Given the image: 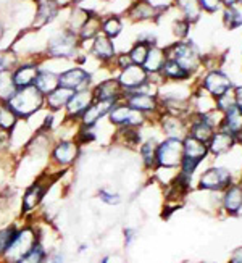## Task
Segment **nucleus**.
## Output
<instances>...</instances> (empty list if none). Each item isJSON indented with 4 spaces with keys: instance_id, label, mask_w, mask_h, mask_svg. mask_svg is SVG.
Listing matches in <instances>:
<instances>
[{
    "instance_id": "f257e3e1",
    "label": "nucleus",
    "mask_w": 242,
    "mask_h": 263,
    "mask_svg": "<svg viewBox=\"0 0 242 263\" xmlns=\"http://www.w3.org/2000/svg\"><path fill=\"white\" fill-rule=\"evenodd\" d=\"M166 53L168 59L176 60L192 76H197L203 68V55L195 47V44L188 39L176 41L166 45Z\"/></svg>"
},
{
    "instance_id": "f03ea898",
    "label": "nucleus",
    "mask_w": 242,
    "mask_h": 263,
    "mask_svg": "<svg viewBox=\"0 0 242 263\" xmlns=\"http://www.w3.org/2000/svg\"><path fill=\"white\" fill-rule=\"evenodd\" d=\"M7 104L16 113L18 118L28 120L45 105V96L36 86H29L25 89H18Z\"/></svg>"
},
{
    "instance_id": "7ed1b4c3",
    "label": "nucleus",
    "mask_w": 242,
    "mask_h": 263,
    "mask_svg": "<svg viewBox=\"0 0 242 263\" xmlns=\"http://www.w3.org/2000/svg\"><path fill=\"white\" fill-rule=\"evenodd\" d=\"M182 144H184V155H182V163L179 166V176L191 181L194 171L210 155L209 145L189 134L182 139Z\"/></svg>"
},
{
    "instance_id": "20e7f679",
    "label": "nucleus",
    "mask_w": 242,
    "mask_h": 263,
    "mask_svg": "<svg viewBox=\"0 0 242 263\" xmlns=\"http://www.w3.org/2000/svg\"><path fill=\"white\" fill-rule=\"evenodd\" d=\"M107 118L111 126L115 128H139L141 129L148 123H155L154 120L145 117L144 113L131 108L124 100L118 102V104L110 110Z\"/></svg>"
},
{
    "instance_id": "39448f33",
    "label": "nucleus",
    "mask_w": 242,
    "mask_h": 263,
    "mask_svg": "<svg viewBox=\"0 0 242 263\" xmlns=\"http://www.w3.org/2000/svg\"><path fill=\"white\" fill-rule=\"evenodd\" d=\"M184 155L182 139L178 137H165L158 142L157 148V168L165 170H179Z\"/></svg>"
},
{
    "instance_id": "423d86ee",
    "label": "nucleus",
    "mask_w": 242,
    "mask_h": 263,
    "mask_svg": "<svg viewBox=\"0 0 242 263\" xmlns=\"http://www.w3.org/2000/svg\"><path fill=\"white\" fill-rule=\"evenodd\" d=\"M199 84L202 89H205L212 97L218 99L236 87V84L233 83V79L229 74H226L221 68H215V70H207L203 74L199 76V81L195 83Z\"/></svg>"
},
{
    "instance_id": "0eeeda50",
    "label": "nucleus",
    "mask_w": 242,
    "mask_h": 263,
    "mask_svg": "<svg viewBox=\"0 0 242 263\" xmlns=\"http://www.w3.org/2000/svg\"><path fill=\"white\" fill-rule=\"evenodd\" d=\"M123 100L128 104L131 108L144 113L145 117L151 120H157L163 108H161L158 94L155 92H145V90H136V92H126Z\"/></svg>"
},
{
    "instance_id": "6e6552de",
    "label": "nucleus",
    "mask_w": 242,
    "mask_h": 263,
    "mask_svg": "<svg viewBox=\"0 0 242 263\" xmlns=\"http://www.w3.org/2000/svg\"><path fill=\"white\" fill-rule=\"evenodd\" d=\"M79 37L78 34L70 31V29H65L49 41L47 45V53L50 57H55V59H73L76 55L78 50V45H79Z\"/></svg>"
},
{
    "instance_id": "1a4fd4ad",
    "label": "nucleus",
    "mask_w": 242,
    "mask_h": 263,
    "mask_svg": "<svg viewBox=\"0 0 242 263\" xmlns=\"http://www.w3.org/2000/svg\"><path fill=\"white\" fill-rule=\"evenodd\" d=\"M155 124L165 137H178L184 139L189 134V118L175 115L170 111H161L155 120Z\"/></svg>"
},
{
    "instance_id": "9d476101",
    "label": "nucleus",
    "mask_w": 242,
    "mask_h": 263,
    "mask_svg": "<svg viewBox=\"0 0 242 263\" xmlns=\"http://www.w3.org/2000/svg\"><path fill=\"white\" fill-rule=\"evenodd\" d=\"M173 5H158L148 0H134L126 10V16L134 23H142V21H158L166 10Z\"/></svg>"
},
{
    "instance_id": "9b49d317",
    "label": "nucleus",
    "mask_w": 242,
    "mask_h": 263,
    "mask_svg": "<svg viewBox=\"0 0 242 263\" xmlns=\"http://www.w3.org/2000/svg\"><path fill=\"white\" fill-rule=\"evenodd\" d=\"M38 244V236L32 228H23L18 231L15 241L11 242L8 250L4 255V260L7 263H18L21 257H25L29 250Z\"/></svg>"
},
{
    "instance_id": "f8f14e48",
    "label": "nucleus",
    "mask_w": 242,
    "mask_h": 263,
    "mask_svg": "<svg viewBox=\"0 0 242 263\" xmlns=\"http://www.w3.org/2000/svg\"><path fill=\"white\" fill-rule=\"evenodd\" d=\"M233 182V173L228 168L210 166L200 175L199 187L203 191H225Z\"/></svg>"
},
{
    "instance_id": "ddd939ff",
    "label": "nucleus",
    "mask_w": 242,
    "mask_h": 263,
    "mask_svg": "<svg viewBox=\"0 0 242 263\" xmlns=\"http://www.w3.org/2000/svg\"><path fill=\"white\" fill-rule=\"evenodd\" d=\"M94 100H96V97H94V90H92V87L76 90L65 108V118L70 121L79 123L81 117H83L84 111L94 104Z\"/></svg>"
},
{
    "instance_id": "4468645a",
    "label": "nucleus",
    "mask_w": 242,
    "mask_h": 263,
    "mask_svg": "<svg viewBox=\"0 0 242 263\" xmlns=\"http://www.w3.org/2000/svg\"><path fill=\"white\" fill-rule=\"evenodd\" d=\"M78 155H79V142L76 139L73 141L65 139L55 144V147L52 148L50 158L59 166H70L76 162Z\"/></svg>"
},
{
    "instance_id": "2eb2a0df",
    "label": "nucleus",
    "mask_w": 242,
    "mask_h": 263,
    "mask_svg": "<svg viewBox=\"0 0 242 263\" xmlns=\"http://www.w3.org/2000/svg\"><path fill=\"white\" fill-rule=\"evenodd\" d=\"M90 84H92V74L81 66H75V68H70V70H65L63 73H60V86L66 87V89H71L75 92L76 90L92 87Z\"/></svg>"
},
{
    "instance_id": "dca6fc26",
    "label": "nucleus",
    "mask_w": 242,
    "mask_h": 263,
    "mask_svg": "<svg viewBox=\"0 0 242 263\" xmlns=\"http://www.w3.org/2000/svg\"><path fill=\"white\" fill-rule=\"evenodd\" d=\"M207 145H209V154L212 157H221L229 154L237 145V136L228 133L226 129H216Z\"/></svg>"
},
{
    "instance_id": "f3484780",
    "label": "nucleus",
    "mask_w": 242,
    "mask_h": 263,
    "mask_svg": "<svg viewBox=\"0 0 242 263\" xmlns=\"http://www.w3.org/2000/svg\"><path fill=\"white\" fill-rule=\"evenodd\" d=\"M92 90H94L96 100L118 104V102H121L124 97V90L117 78H110V79H105V81L99 83L97 86H92Z\"/></svg>"
},
{
    "instance_id": "a211bd4d",
    "label": "nucleus",
    "mask_w": 242,
    "mask_h": 263,
    "mask_svg": "<svg viewBox=\"0 0 242 263\" xmlns=\"http://www.w3.org/2000/svg\"><path fill=\"white\" fill-rule=\"evenodd\" d=\"M117 105L113 104V102H103V100H94V104H92L86 111L84 115L81 117L79 120V126L83 128H96L97 124L100 123V120H103L105 117H108L110 110Z\"/></svg>"
},
{
    "instance_id": "6ab92c4d",
    "label": "nucleus",
    "mask_w": 242,
    "mask_h": 263,
    "mask_svg": "<svg viewBox=\"0 0 242 263\" xmlns=\"http://www.w3.org/2000/svg\"><path fill=\"white\" fill-rule=\"evenodd\" d=\"M216 128L209 121L205 115H197V113H192L189 117V136L199 139L200 142L209 144L212 136L215 134Z\"/></svg>"
},
{
    "instance_id": "aec40b11",
    "label": "nucleus",
    "mask_w": 242,
    "mask_h": 263,
    "mask_svg": "<svg viewBox=\"0 0 242 263\" xmlns=\"http://www.w3.org/2000/svg\"><path fill=\"white\" fill-rule=\"evenodd\" d=\"M90 53L102 63H113V60L117 59V49H115L113 39L107 37L105 34L100 32L99 36L92 41Z\"/></svg>"
},
{
    "instance_id": "412c9836",
    "label": "nucleus",
    "mask_w": 242,
    "mask_h": 263,
    "mask_svg": "<svg viewBox=\"0 0 242 263\" xmlns=\"http://www.w3.org/2000/svg\"><path fill=\"white\" fill-rule=\"evenodd\" d=\"M160 76L163 78L165 83H186L194 78L189 71L184 70V68L173 59H166L163 68H161Z\"/></svg>"
},
{
    "instance_id": "4be33fe9",
    "label": "nucleus",
    "mask_w": 242,
    "mask_h": 263,
    "mask_svg": "<svg viewBox=\"0 0 242 263\" xmlns=\"http://www.w3.org/2000/svg\"><path fill=\"white\" fill-rule=\"evenodd\" d=\"M166 59H168L166 47H160L157 44V45H152L151 50H148L145 63L142 66L145 68V71L151 76H158L161 73V68H163Z\"/></svg>"
},
{
    "instance_id": "5701e85b",
    "label": "nucleus",
    "mask_w": 242,
    "mask_h": 263,
    "mask_svg": "<svg viewBox=\"0 0 242 263\" xmlns=\"http://www.w3.org/2000/svg\"><path fill=\"white\" fill-rule=\"evenodd\" d=\"M173 7L179 10L181 16L191 25H197L202 20L203 10L199 0H173Z\"/></svg>"
},
{
    "instance_id": "b1692460",
    "label": "nucleus",
    "mask_w": 242,
    "mask_h": 263,
    "mask_svg": "<svg viewBox=\"0 0 242 263\" xmlns=\"http://www.w3.org/2000/svg\"><path fill=\"white\" fill-rule=\"evenodd\" d=\"M223 209L229 215H236L242 209V184L233 182L223 191Z\"/></svg>"
},
{
    "instance_id": "393cba45",
    "label": "nucleus",
    "mask_w": 242,
    "mask_h": 263,
    "mask_svg": "<svg viewBox=\"0 0 242 263\" xmlns=\"http://www.w3.org/2000/svg\"><path fill=\"white\" fill-rule=\"evenodd\" d=\"M39 66L38 65H23L18 66L13 71V83L16 89H25L29 86H34L36 83V78L39 74Z\"/></svg>"
},
{
    "instance_id": "a878e982",
    "label": "nucleus",
    "mask_w": 242,
    "mask_h": 263,
    "mask_svg": "<svg viewBox=\"0 0 242 263\" xmlns=\"http://www.w3.org/2000/svg\"><path fill=\"white\" fill-rule=\"evenodd\" d=\"M45 191H47V187H45V184H42L41 181L34 182L32 186H29L25 192V196H23V212L28 213L36 209L41 203V200L44 199Z\"/></svg>"
},
{
    "instance_id": "bb28decb",
    "label": "nucleus",
    "mask_w": 242,
    "mask_h": 263,
    "mask_svg": "<svg viewBox=\"0 0 242 263\" xmlns=\"http://www.w3.org/2000/svg\"><path fill=\"white\" fill-rule=\"evenodd\" d=\"M73 94H75V90L59 86L53 90V92H50L49 96H45V105H47L52 111L65 110Z\"/></svg>"
},
{
    "instance_id": "cd10ccee",
    "label": "nucleus",
    "mask_w": 242,
    "mask_h": 263,
    "mask_svg": "<svg viewBox=\"0 0 242 263\" xmlns=\"http://www.w3.org/2000/svg\"><path fill=\"white\" fill-rule=\"evenodd\" d=\"M220 129H226L234 136H239L242 133V111L237 105H231L223 111V123Z\"/></svg>"
},
{
    "instance_id": "c85d7f7f",
    "label": "nucleus",
    "mask_w": 242,
    "mask_h": 263,
    "mask_svg": "<svg viewBox=\"0 0 242 263\" xmlns=\"http://www.w3.org/2000/svg\"><path fill=\"white\" fill-rule=\"evenodd\" d=\"M57 13H59V4L55 0H42L36 11V20H34V28H42L50 23Z\"/></svg>"
},
{
    "instance_id": "c756f323",
    "label": "nucleus",
    "mask_w": 242,
    "mask_h": 263,
    "mask_svg": "<svg viewBox=\"0 0 242 263\" xmlns=\"http://www.w3.org/2000/svg\"><path fill=\"white\" fill-rule=\"evenodd\" d=\"M158 139L155 137H148V139L142 141L139 145V155L142 158V163L145 168L154 170L157 168V148H158Z\"/></svg>"
},
{
    "instance_id": "7c9ffc66",
    "label": "nucleus",
    "mask_w": 242,
    "mask_h": 263,
    "mask_svg": "<svg viewBox=\"0 0 242 263\" xmlns=\"http://www.w3.org/2000/svg\"><path fill=\"white\" fill-rule=\"evenodd\" d=\"M34 86H36L44 96H49L50 92H53V90L60 86V74H57L53 71L41 70Z\"/></svg>"
},
{
    "instance_id": "2f4dec72",
    "label": "nucleus",
    "mask_w": 242,
    "mask_h": 263,
    "mask_svg": "<svg viewBox=\"0 0 242 263\" xmlns=\"http://www.w3.org/2000/svg\"><path fill=\"white\" fill-rule=\"evenodd\" d=\"M100 32H102V18L92 11L89 20L86 21V25L78 32V37L79 41H94Z\"/></svg>"
},
{
    "instance_id": "473e14b6",
    "label": "nucleus",
    "mask_w": 242,
    "mask_h": 263,
    "mask_svg": "<svg viewBox=\"0 0 242 263\" xmlns=\"http://www.w3.org/2000/svg\"><path fill=\"white\" fill-rule=\"evenodd\" d=\"M221 21L226 29L229 31H236L239 28H242V11L237 8V5L234 7H223L221 10Z\"/></svg>"
},
{
    "instance_id": "72a5a7b5",
    "label": "nucleus",
    "mask_w": 242,
    "mask_h": 263,
    "mask_svg": "<svg viewBox=\"0 0 242 263\" xmlns=\"http://www.w3.org/2000/svg\"><path fill=\"white\" fill-rule=\"evenodd\" d=\"M123 31V21L117 15H108L102 18V32L110 39H117Z\"/></svg>"
},
{
    "instance_id": "f704fd0d",
    "label": "nucleus",
    "mask_w": 242,
    "mask_h": 263,
    "mask_svg": "<svg viewBox=\"0 0 242 263\" xmlns=\"http://www.w3.org/2000/svg\"><path fill=\"white\" fill-rule=\"evenodd\" d=\"M16 86L13 83V73L5 71L0 73V102H7L15 96L16 92Z\"/></svg>"
},
{
    "instance_id": "c9c22d12",
    "label": "nucleus",
    "mask_w": 242,
    "mask_h": 263,
    "mask_svg": "<svg viewBox=\"0 0 242 263\" xmlns=\"http://www.w3.org/2000/svg\"><path fill=\"white\" fill-rule=\"evenodd\" d=\"M0 129L2 131H8L11 133L15 129L16 123H18V115L8 107V104H5V102H0Z\"/></svg>"
},
{
    "instance_id": "e433bc0d",
    "label": "nucleus",
    "mask_w": 242,
    "mask_h": 263,
    "mask_svg": "<svg viewBox=\"0 0 242 263\" xmlns=\"http://www.w3.org/2000/svg\"><path fill=\"white\" fill-rule=\"evenodd\" d=\"M151 47H152L151 44H147V42H144L141 39H137V42L133 44V47L128 52L131 62L134 65H144L147 55H148V50H151Z\"/></svg>"
},
{
    "instance_id": "4c0bfd02",
    "label": "nucleus",
    "mask_w": 242,
    "mask_h": 263,
    "mask_svg": "<svg viewBox=\"0 0 242 263\" xmlns=\"http://www.w3.org/2000/svg\"><path fill=\"white\" fill-rule=\"evenodd\" d=\"M90 13H92V11H89V10H84V8L76 7V8L73 10L71 16H70V23H68V29L78 34V32L81 31V28H83V26L86 25V21L89 20Z\"/></svg>"
},
{
    "instance_id": "58836bf2",
    "label": "nucleus",
    "mask_w": 242,
    "mask_h": 263,
    "mask_svg": "<svg viewBox=\"0 0 242 263\" xmlns=\"http://www.w3.org/2000/svg\"><path fill=\"white\" fill-rule=\"evenodd\" d=\"M191 23L186 21L182 16L179 18H175L171 23V32L173 36L176 37V41H184L189 37V32H191Z\"/></svg>"
},
{
    "instance_id": "ea45409f",
    "label": "nucleus",
    "mask_w": 242,
    "mask_h": 263,
    "mask_svg": "<svg viewBox=\"0 0 242 263\" xmlns=\"http://www.w3.org/2000/svg\"><path fill=\"white\" fill-rule=\"evenodd\" d=\"M18 228L16 226H7L4 230H0V257H4L5 252L8 250V247L11 246V242L15 241V237L18 234Z\"/></svg>"
},
{
    "instance_id": "a19ab883",
    "label": "nucleus",
    "mask_w": 242,
    "mask_h": 263,
    "mask_svg": "<svg viewBox=\"0 0 242 263\" xmlns=\"http://www.w3.org/2000/svg\"><path fill=\"white\" fill-rule=\"evenodd\" d=\"M44 260H45V249L41 246V242H38L25 257H21L18 260V263H42Z\"/></svg>"
},
{
    "instance_id": "79ce46f5",
    "label": "nucleus",
    "mask_w": 242,
    "mask_h": 263,
    "mask_svg": "<svg viewBox=\"0 0 242 263\" xmlns=\"http://www.w3.org/2000/svg\"><path fill=\"white\" fill-rule=\"evenodd\" d=\"M16 63H18V59L15 52H11V50L0 52V73L11 71L16 66Z\"/></svg>"
},
{
    "instance_id": "37998d69",
    "label": "nucleus",
    "mask_w": 242,
    "mask_h": 263,
    "mask_svg": "<svg viewBox=\"0 0 242 263\" xmlns=\"http://www.w3.org/2000/svg\"><path fill=\"white\" fill-rule=\"evenodd\" d=\"M200 5H202V10L203 13H216V11H220L223 8V4L221 0H199Z\"/></svg>"
},
{
    "instance_id": "c03bdc74",
    "label": "nucleus",
    "mask_w": 242,
    "mask_h": 263,
    "mask_svg": "<svg viewBox=\"0 0 242 263\" xmlns=\"http://www.w3.org/2000/svg\"><path fill=\"white\" fill-rule=\"evenodd\" d=\"M99 197H100L102 202H105L108 205H118L120 203V196H118V194H111V192H108L105 189H102L99 192Z\"/></svg>"
},
{
    "instance_id": "a18cd8bd",
    "label": "nucleus",
    "mask_w": 242,
    "mask_h": 263,
    "mask_svg": "<svg viewBox=\"0 0 242 263\" xmlns=\"http://www.w3.org/2000/svg\"><path fill=\"white\" fill-rule=\"evenodd\" d=\"M113 65L117 66L118 70H123V68L133 65V62H131V59H129V55H128V53H120V55H117V59L113 60Z\"/></svg>"
},
{
    "instance_id": "49530a36",
    "label": "nucleus",
    "mask_w": 242,
    "mask_h": 263,
    "mask_svg": "<svg viewBox=\"0 0 242 263\" xmlns=\"http://www.w3.org/2000/svg\"><path fill=\"white\" fill-rule=\"evenodd\" d=\"M233 92H234V100H236V105H237V107H239V110L242 111V84L236 86Z\"/></svg>"
},
{
    "instance_id": "de8ad7c7",
    "label": "nucleus",
    "mask_w": 242,
    "mask_h": 263,
    "mask_svg": "<svg viewBox=\"0 0 242 263\" xmlns=\"http://www.w3.org/2000/svg\"><path fill=\"white\" fill-rule=\"evenodd\" d=\"M229 263H242V247L234 250L231 258H229Z\"/></svg>"
},
{
    "instance_id": "09e8293b",
    "label": "nucleus",
    "mask_w": 242,
    "mask_h": 263,
    "mask_svg": "<svg viewBox=\"0 0 242 263\" xmlns=\"http://www.w3.org/2000/svg\"><path fill=\"white\" fill-rule=\"evenodd\" d=\"M133 236H134V231L133 230H124V242H126V246L131 244Z\"/></svg>"
},
{
    "instance_id": "8fccbe9b",
    "label": "nucleus",
    "mask_w": 242,
    "mask_h": 263,
    "mask_svg": "<svg viewBox=\"0 0 242 263\" xmlns=\"http://www.w3.org/2000/svg\"><path fill=\"white\" fill-rule=\"evenodd\" d=\"M223 7H234L237 5V0H221Z\"/></svg>"
},
{
    "instance_id": "3c124183",
    "label": "nucleus",
    "mask_w": 242,
    "mask_h": 263,
    "mask_svg": "<svg viewBox=\"0 0 242 263\" xmlns=\"http://www.w3.org/2000/svg\"><path fill=\"white\" fill-rule=\"evenodd\" d=\"M52 263H63V260H62V257L60 255H57L55 258H53V261Z\"/></svg>"
},
{
    "instance_id": "603ef678",
    "label": "nucleus",
    "mask_w": 242,
    "mask_h": 263,
    "mask_svg": "<svg viewBox=\"0 0 242 263\" xmlns=\"http://www.w3.org/2000/svg\"><path fill=\"white\" fill-rule=\"evenodd\" d=\"M237 144H239V145L242 147V133H240V134L237 136Z\"/></svg>"
},
{
    "instance_id": "864d4df0",
    "label": "nucleus",
    "mask_w": 242,
    "mask_h": 263,
    "mask_svg": "<svg viewBox=\"0 0 242 263\" xmlns=\"http://www.w3.org/2000/svg\"><path fill=\"white\" fill-rule=\"evenodd\" d=\"M81 2H83V0H73V4H75V5H78V4H81Z\"/></svg>"
},
{
    "instance_id": "5fc2aeb1",
    "label": "nucleus",
    "mask_w": 242,
    "mask_h": 263,
    "mask_svg": "<svg viewBox=\"0 0 242 263\" xmlns=\"http://www.w3.org/2000/svg\"><path fill=\"white\" fill-rule=\"evenodd\" d=\"M237 5H239V7H242V0H237Z\"/></svg>"
},
{
    "instance_id": "6e6d98bb",
    "label": "nucleus",
    "mask_w": 242,
    "mask_h": 263,
    "mask_svg": "<svg viewBox=\"0 0 242 263\" xmlns=\"http://www.w3.org/2000/svg\"><path fill=\"white\" fill-rule=\"evenodd\" d=\"M0 39H2V28H0Z\"/></svg>"
},
{
    "instance_id": "4d7b16f0",
    "label": "nucleus",
    "mask_w": 242,
    "mask_h": 263,
    "mask_svg": "<svg viewBox=\"0 0 242 263\" xmlns=\"http://www.w3.org/2000/svg\"><path fill=\"white\" fill-rule=\"evenodd\" d=\"M148 2H154V0H148Z\"/></svg>"
},
{
    "instance_id": "13d9d810",
    "label": "nucleus",
    "mask_w": 242,
    "mask_h": 263,
    "mask_svg": "<svg viewBox=\"0 0 242 263\" xmlns=\"http://www.w3.org/2000/svg\"><path fill=\"white\" fill-rule=\"evenodd\" d=\"M103 2H107V0H103Z\"/></svg>"
},
{
    "instance_id": "bf43d9fd",
    "label": "nucleus",
    "mask_w": 242,
    "mask_h": 263,
    "mask_svg": "<svg viewBox=\"0 0 242 263\" xmlns=\"http://www.w3.org/2000/svg\"><path fill=\"white\" fill-rule=\"evenodd\" d=\"M240 184H242V182H240Z\"/></svg>"
}]
</instances>
